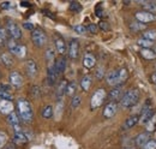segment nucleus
I'll return each mask as SVG.
<instances>
[{
    "label": "nucleus",
    "mask_w": 156,
    "mask_h": 149,
    "mask_svg": "<svg viewBox=\"0 0 156 149\" xmlns=\"http://www.w3.org/2000/svg\"><path fill=\"white\" fill-rule=\"evenodd\" d=\"M17 108H18V117L20 120L25 124H30L34 119V112H33L31 104L27 99L20 97L17 100Z\"/></svg>",
    "instance_id": "1"
},
{
    "label": "nucleus",
    "mask_w": 156,
    "mask_h": 149,
    "mask_svg": "<svg viewBox=\"0 0 156 149\" xmlns=\"http://www.w3.org/2000/svg\"><path fill=\"white\" fill-rule=\"evenodd\" d=\"M139 100V90L138 89H130L124 94L120 99V105L124 108H131L135 106Z\"/></svg>",
    "instance_id": "2"
},
{
    "label": "nucleus",
    "mask_w": 156,
    "mask_h": 149,
    "mask_svg": "<svg viewBox=\"0 0 156 149\" xmlns=\"http://www.w3.org/2000/svg\"><path fill=\"white\" fill-rule=\"evenodd\" d=\"M107 99V93L103 88H98L96 89L94 94L91 95L90 99V108L91 110H98V107L102 106V104L105 102V100Z\"/></svg>",
    "instance_id": "3"
},
{
    "label": "nucleus",
    "mask_w": 156,
    "mask_h": 149,
    "mask_svg": "<svg viewBox=\"0 0 156 149\" xmlns=\"http://www.w3.org/2000/svg\"><path fill=\"white\" fill-rule=\"evenodd\" d=\"M31 41H33V43L35 46L43 47L46 45V42H47V35L41 29H34L31 31Z\"/></svg>",
    "instance_id": "4"
},
{
    "label": "nucleus",
    "mask_w": 156,
    "mask_h": 149,
    "mask_svg": "<svg viewBox=\"0 0 156 149\" xmlns=\"http://www.w3.org/2000/svg\"><path fill=\"white\" fill-rule=\"evenodd\" d=\"M6 30L9 31L11 38H13V40H20L22 37V30H20V25L11 19H9L6 23Z\"/></svg>",
    "instance_id": "5"
},
{
    "label": "nucleus",
    "mask_w": 156,
    "mask_h": 149,
    "mask_svg": "<svg viewBox=\"0 0 156 149\" xmlns=\"http://www.w3.org/2000/svg\"><path fill=\"white\" fill-rule=\"evenodd\" d=\"M137 22L142 23V24H147L150 22H155L156 20V13H151V12H147V11H138L135 15Z\"/></svg>",
    "instance_id": "6"
},
{
    "label": "nucleus",
    "mask_w": 156,
    "mask_h": 149,
    "mask_svg": "<svg viewBox=\"0 0 156 149\" xmlns=\"http://www.w3.org/2000/svg\"><path fill=\"white\" fill-rule=\"evenodd\" d=\"M9 82H10V85L15 89H20L22 85H23V77L18 71H11L9 74Z\"/></svg>",
    "instance_id": "7"
},
{
    "label": "nucleus",
    "mask_w": 156,
    "mask_h": 149,
    "mask_svg": "<svg viewBox=\"0 0 156 149\" xmlns=\"http://www.w3.org/2000/svg\"><path fill=\"white\" fill-rule=\"evenodd\" d=\"M118 111V102L115 101H109L105 108H103V112H102V115L106 118V119H111L115 115V113Z\"/></svg>",
    "instance_id": "8"
},
{
    "label": "nucleus",
    "mask_w": 156,
    "mask_h": 149,
    "mask_svg": "<svg viewBox=\"0 0 156 149\" xmlns=\"http://www.w3.org/2000/svg\"><path fill=\"white\" fill-rule=\"evenodd\" d=\"M67 53H69V58L70 59H77L78 53H79V42L76 38H72L70 42H69V46H67Z\"/></svg>",
    "instance_id": "9"
},
{
    "label": "nucleus",
    "mask_w": 156,
    "mask_h": 149,
    "mask_svg": "<svg viewBox=\"0 0 156 149\" xmlns=\"http://www.w3.org/2000/svg\"><path fill=\"white\" fill-rule=\"evenodd\" d=\"M7 123L10 124V126L13 129L15 132L22 130V128H20V119L16 112H12L11 114L7 115Z\"/></svg>",
    "instance_id": "10"
},
{
    "label": "nucleus",
    "mask_w": 156,
    "mask_h": 149,
    "mask_svg": "<svg viewBox=\"0 0 156 149\" xmlns=\"http://www.w3.org/2000/svg\"><path fill=\"white\" fill-rule=\"evenodd\" d=\"M37 70H39V67H37L36 61H35L34 59H28L27 63H25V71H27V74H28L30 78H33V77L36 76Z\"/></svg>",
    "instance_id": "11"
},
{
    "label": "nucleus",
    "mask_w": 156,
    "mask_h": 149,
    "mask_svg": "<svg viewBox=\"0 0 156 149\" xmlns=\"http://www.w3.org/2000/svg\"><path fill=\"white\" fill-rule=\"evenodd\" d=\"M0 100H12V87L10 84H0Z\"/></svg>",
    "instance_id": "12"
},
{
    "label": "nucleus",
    "mask_w": 156,
    "mask_h": 149,
    "mask_svg": "<svg viewBox=\"0 0 156 149\" xmlns=\"http://www.w3.org/2000/svg\"><path fill=\"white\" fill-rule=\"evenodd\" d=\"M58 77H59V74L57 72V70L54 67V64L53 65H49L48 69H47V82H48V84L51 87L54 85L55 82H57V79H58Z\"/></svg>",
    "instance_id": "13"
},
{
    "label": "nucleus",
    "mask_w": 156,
    "mask_h": 149,
    "mask_svg": "<svg viewBox=\"0 0 156 149\" xmlns=\"http://www.w3.org/2000/svg\"><path fill=\"white\" fill-rule=\"evenodd\" d=\"M106 82L108 85L112 87H119V69L111 71L106 76Z\"/></svg>",
    "instance_id": "14"
},
{
    "label": "nucleus",
    "mask_w": 156,
    "mask_h": 149,
    "mask_svg": "<svg viewBox=\"0 0 156 149\" xmlns=\"http://www.w3.org/2000/svg\"><path fill=\"white\" fill-rule=\"evenodd\" d=\"M0 112H1L4 115H9V114H11L12 112H15L12 101H9V100H0Z\"/></svg>",
    "instance_id": "15"
},
{
    "label": "nucleus",
    "mask_w": 156,
    "mask_h": 149,
    "mask_svg": "<svg viewBox=\"0 0 156 149\" xmlns=\"http://www.w3.org/2000/svg\"><path fill=\"white\" fill-rule=\"evenodd\" d=\"M83 65L85 69H93L96 65V58L93 53L87 52L83 56Z\"/></svg>",
    "instance_id": "16"
},
{
    "label": "nucleus",
    "mask_w": 156,
    "mask_h": 149,
    "mask_svg": "<svg viewBox=\"0 0 156 149\" xmlns=\"http://www.w3.org/2000/svg\"><path fill=\"white\" fill-rule=\"evenodd\" d=\"M29 141V137L27 136V133L24 132L23 130L20 131H17V132H15L13 133V143L17 146V144H24V143H27Z\"/></svg>",
    "instance_id": "17"
},
{
    "label": "nucleus",
    "mask_w": 156,
    "mask_h": 149,
    "mask_svg": "<svg viewBox=\"0 0 156 149\" xmlns=\"http://www.w3.org/2000/svg\"><path fill=\"white\" fill-rule=\"evenodd\" d=\"M138 123H139V115H138V114H132V115H130V117L125 120L122 129H124V130H129V129L136 126Z\"/></svg>",
    "instance_id": "18"
},
{
    "label": "nucleus",
    "mask_w": 156,
    "mask_h": 149,
    "mask_svg": "<svg viewBox=\"0 0 156 149\" xmlns=\"http://www.w3.org/2000/svg\"><path fill=\"white\" fill-rule=\"evenodd\" d=\"M66 65H67V61H66V58H65V56H60V58H58V59L54 61V67H55V70H57V72H58L59 74L65 72Z\"/></svg>",
    "instance_id": "19"
},
{
    "label": "nucleus",
    "mask_w": 156,
    "mask_h": 149,
    "mask_svg": "<svg viewBox=\"0 0 156 149\" xmlns=\"http://www.w3.org/2000/svg\"><path fill=\"white\" fill-rule=\"evenodd\" d=\"M148 141H150V133L145 131V132H140L139 135H137L136 140H135V143H136V146L142 148Z\"/></svg>",
    "instance_id": "20"
},
{
    "label": "nucleus",
    "mask_w": 156,
    "mask_h": 149,
    "mask_svg": "<svg viewBox=\"0 0 156 149\" xmlns=\"http://www.w3.org/2000/svg\"><path fill=\"white\" fill-rule=\"evenodd\" d=\"M67 84H69V82H67V81H65V79H62V81L59 83L58 88H57V92H55V95H57L58 101H61V99H62V97H64V95L66 94Z\"/></svg>",
    "instance_id": "21"
},
{
    "label": "nucleus",
    "mask_w": 156,
    "mask_h": 149,
    "mask_svg": "<svg viewBox=\"0 0 156 149\" xmlns=\"http://www.w3.org/2000/svg\"><path fill=\"white\" fill-rule=\"evenodd\" d=\"M0 63L7 67V69H11L12 65H13V58L10 53H1L0 54Z\"/></svg>",
    "instance_id": "22"
},
{
    "label": "nucleus",
    "mask_w": 156,
    "mask_h": 149,
    "mask_svg": "<svg viewBox=\"0 0 156 149\" xmlns=\"http://www.w3.org/2000/svg\"><path fill=\"white\" fill-rule=\"evenodd\" d=\"M121 87H114V88H112V90L108 93L107 95V97L109 99V101H115L117 102V100L119 99H121Z\"/></svg>",
    "instance_id": "23"
},
{
    "label": "nucleus",
    "mask_w": 156,
    "mask_h": 149,
    "mask_svg": "<svg viewBox=\"0 0 156 149\" xmlns=\"http://www.w3.org/2000/svg\"><path fill=\"white\" fill-rule=\"evenodd\" d=\"M53 115H54V108H53L52 105H46V106L42 108V111H41V117H42L43 119H52Z\"/></svg>",
    "instance_id": "24"
},
{
    "label": "nucleus",
    "mask_w": 156,
    "mask_h": 149,
    "mask_svg": "<svg viewBox=\"0 0 156 149\" xmlns=\"http://www.w3.org/2000/svg\"><path fill=\"white\" fill-rule=\"evenodd\" d=\"M91 83H93L91 76H89V74L83 76V78L80 79V88H82V90L88 92L90 89V87H91Z\"/></svg>",
    "instance_id": "25"
},
{
    "label": "nucleus",
    "mask_w": 156,
    "mask_h": 149,
    "mask_svg": "<svg viewBox=\"0 0 156 149\" xmlns=\"http://www.w3.org/2000/svg\"><path fill=\"white\" fill-rule=\"evenodd\" d=\"M140 56H143L145 60H155L156 52L151 48H142L140 49Z\"/></svg>",
    "instance_id": "26"
},
{
    "label": "nucleus",
    "mask_w": 156,
    "mask_h": 149,
    "mask_svg": "<svg viewBox=\"0 0 156 149\" xmlns=\"http://www.w3.org/2000/svg\"><path fill=\"white\" fill-rule=\"evenodd\" d=\"M139 4L142 5L143 9L147 10V12H151V13H155L156 12V2L155 1L143 0V1H139Z\"/></svg>",
    "instance_id": "27"
},
{
    "label": "nucleus",
    "mask_w": 156,
    "mask_h": 149,
    "mask_svg": "<svg viewBox=\"0 0 156 149\" xmlns=\"http://www.w3.org/2000/svg\"><path fill=\"white\" fill-rule=\"evenodd\" d=\"M7 47H9V51H10V54H13V56H17V52H18V48H20V45L17 43L16 40L13 38H10L7 40Z\"/></svg>",
    "instance_id": "28"
},
{
    "label": "nucleus",
    "mask_w": 156,
    "mask_h": 149,
    "mask_svg": "<svg viewBox=\"0 0 156 149\" xmlns=\"http://www.w3.org/2000/svg\"><path fill=\"white\" fill-rule=\"evenodd\" d=\"M55 48H57V51H58L59 54H65V52L67 51V47H66V43H65V41L61 38V37H59L55 40Z\"/></svg>",
    "instance_id": "29"
},
{
    "label": "nucleus",
    "mask_w": 156,
    "mask_h": 149,
    "mask_svg": "<svg viewBox=\"0 0 156 149\" xmlns=\"http://www.w3.org/2000/svg\"><path fill=\"white\" fill-rule=\"evenodd\" d=\"M129 78V72L125 67H121L119 69V87H121Z\"/></svg>",
    "instance_id": "30"
},
{
    "label": "nucleus",
    "mask_w": 156,
    "mask_h": 149,
    "mask_svg": "<svg viewBox=\"0 0 156 149\" xmlns=\"http://www.w3.org/2000/svg\"><path fill=\"white\" fill-rule=\"evenodd\" d=\"M46 59H47V61L49 63V65H53L54 64V59H55V52H54V49L53 48H47L46 49Z\"/></svg>",
    "instance_id": "31"
},
{
    "label": "nucleus",
    "mask_w": 156,
    "mask_h": 149,
    "mask_svg": "<svg viewBox=\"0 0 156 149\" xmlns=\"http://www.w3.org/2000/svg\"><path fill=\"white\" fill-rule=\"evenodd\" d=\"M145 130H147V132H149V133L156 130V113L154 114V117L145 124Z\"/></svg>",
    "instance_id": "32"
},
{
    "label": "nucleus",
    "mask_w": 156,
    "mask_h": 149,
    "mask_svg": "<svg viewBox=\"0 0 156 149\" xmlns=\"http://www.w3.org/2000/svg\"><path fill=\"white\" fill-rule=\"evenodd\" d=\"M138 46H140L142 48H151V46L154 45V41H150V40H147V38H139L137 41Z\"/></svg>",
    "instance_id": "33"
},
{
    "label": "nucleus",
    "mask_w": 156,
    "mask_h": 149,
    "mask_svg": "<svg viewBox=\"0 0 156 149\" xmlns=\"http://www.w3.org/2000/svg\"><path fill=\"white\" fill-rule=\"evenodd\" d=\"M76 90H77V84H76V82H75V81L69 82L67 89H66V94H67L69 96H73L75 93H76Z\"/></svg>",
    "instance_id": "34"
},
{
    "label": "nucleus",
    "mask_w": 156,
    "mask_h": 149,
    "mask_svg": "<svg viewBox=\"0 0 156 149\" xmlns=\"http://www.w3.org/2000/svg\"><path fill=\"white\" fill-rule=\"evenodd\" d=\"M7 43V30L6 28L0 27V47Z\"/></svg>",
    "instance_id": "35"
},
{
    "label": "nucleus",
    "mask_w": 156,
    "mask_h": 149,
    "mask_svg": "<svg viewBox=\"0 0 156 149\" xmlns=\"http://www.w3.org/2000/svg\"><path fill=\"white\" fill-rule=\"evenodd\" d=\"M143 38H147V40H150V41H155L156 40V30H154V29L145 30V31L143 33Z\"/></svg>",
    "instance_id": "36"
},
{
    "label": "nucleus",
    "mask_w": 156,
    "mask_h": 149,
    "mask_svg": "<svg viewBox=\"0 0 156 149\" xmlns=\"http://www.w3.org/2000/svg\"><path fill=\"white\" fill-rule=\"evenodd\" d=\"M30 95H31L33 99H40V96H41V88H40L39 85H31Z\"/></svg>",
    "instance_id": "37"
},
{
    "label": "nucleus",
    "mask_w": 156,
    "mask_h": 149,
    "mask_svg": "<svg viewBox=\"0 0 156 149\" xmlns=\"http://www.w3.org/2000/svg\"><path fill=\"white\" fill-rule=\"evenodd\" d=\"M7 141H9V136L5 131L0 130V149H2L6 144H7Z\"/></svg>",
    "instance_id": "38"
},
{
    "label": "nucleus",
    "mask_w": 156,
    "mask_h": 149,
    "mask_svg": "<svg viewBox=\"0 0 156 149\" xmlns=\"http://www.w3.org/2000/svg\"><path fill=\"white\" fill-rule=\"evenodd\" d=\"M80 104H82V97L79 95H73L72 99H71V107L72 108H78Z\"/></svg>",
    "instance_id": "39"
},
{
    "label": "nucleus",
    "mask_w": 156,
    "mask_h": 149,
    "mask_svg": "<svg viewBox=\"0 0 156 149\" xmlns=\"http://www.w3.org/2000/svg\"><path fill=\"white\" fill-rule=\"evenodd\" d=\"M130 28L133 30V31H139V30H144L145 29V24H142V23H139V22H132L131 24H130Z\"/></svg>",
    "instance_id": "40"
},
{
    "label": "nucleus",
    "mask_w": 156,
    "mask_h": 149,
    "mask_svg": "<svg viewBox=\"0 0 156 149\" xmlns=\"http://www.w3.org/2000/svg\"><path fill=\"white\" fill-rule=\"evenodd\" d=\"M70 11H72V12H80L82 11V5L77 2V1H72L71 4H70Z\"/></svg>",
    "instance_id": "41"
},
{
    "label": "nucleus",
    "mask_w": 156,
    "mask_h": 149,
    "mask_svg": "<svg viewBox=\"0 0 156 149\" xmlns=\"http://www.w3.org/2000/svg\"><path fill=\"white\" fill-rule=\"evenodd\" d=\"M140 149H156V141L155 140H150L148 141Z\"/></svg>",
    "instance_id": "42"
},
{
    "label": "nucleus",
    "mask_w": 156,
    "mask_h": 149,
    "mask_svg": "<svg viewBox=\"0 0 156 149\" xmlns=\"http://www.w3.org/2000/svg\"><path fill=\"white\" fill-rule=\"evenodd\" d=\"M73 29H75V31H76L77 34H80V35H83V34L87 33V28H85L84 25H75Z\"/></svg>",
    "instance_id": "43"
},
{
    "label": "nucleus",
    "mask_w": 156,
    "mask_h": 149,
    "mask_svg": "<svg viewBox=\"0 0 156 149\" xmlns=\"http://www.w3.org/2000/svg\"><path fill=\"white\" fill-rule=\"evenodd\" d=\"M27 54V48H25V46H22L20 45V48H18V52H17V56L18 58H24Z\"/></svg>",
    "instance_id": "44"
},
{
    "label": "nucleus",
    "mask_w": 156,
    "mask_h": 149,
    "mask_svg": "<svg viewBox=\"0 0 156 149\" xmlns=\"http://www.w3.org/2000/svg\"><path fill=\"white\" fill-rule=\"evenodd\" d=\"M103 76H105V69H103L102 66H100L98 70L95 71V77H96L98 79H102Z\"/></svg>",
    "instance_id": "45"
},
{
    "label": "nucleus",
    "mask_w": 156,
    "mask_h": 149,
    "mask_svg": "<svg viewBox=\"0 0 156 149\" xmlns=\"http://www.w3.org/2000/svg\"><path fill=\"white\" fill-rule=\"evenodd\" d=\"M87 31L95 34V33L98 31V25H96V24H89V25L87 27Z\"/></svg>",
    "instance_id": "46"
},
{
    "label": "nucleus",
    "mask_w": 156,
    "mask_h": 149,
    "mask_svg": "<svg viewBox=\"0 0 156 149\" xmlns=\"http://www.w3.org/2000/svg\"><path fill=\"white\" fill-rule=\"evenodd\" d=\"M100 28H101L102 30H105V31L109 30V25H108L106 22H101V23H100Z\"/></svg>",
    "instance_id": "47"
},
{
    "label": "nucleus",
    "mask_w": 156,
    "mask_h": 149,
    "mask_svg": "<svg viewBox=\"0 0 156 149\" xmlns=\"http://www.w3.org/2000/svg\"><path fill=\"white\" fill-rule=\"evenodd\" d=\"M23 28L27 29V30H31V31L34 30V25H33L31 23H24V24H23Z\"/></svg>",
    "instance_id": "48"
},
{
    "label": "nucleus",
    "mask_w": 156,
    "mask_h": 149,
    "mask_svg": "<svg viewBox=\"0 0 156 149\" xmlns=\"http://www.w3.org/2000/svg\"><path fill=\"white\" fill-rule=\"evenodd\" d=\"M2 149H16V144L13 142H10V143H7Z\"/></svg>",
    "instance_id": "49"
},
{
    "label": "nucleus",
    "mask_w": 156,
    "mask_h": 149,
    "mask_svg": "<svg viewBox=\"0 0 156 149\" xmlns=\"http://www.w3.org/2000/svg\"><path fill=\"white\" fill-rule=\"evenodd\" d=\"M150 82H153L154 84H156V71L154 74H150Z\"/></svg>",
    "instance_id": "50"
},
{
    "label": "nucleus",
    "mask_w": 156,
    "mask_h": 149,
    "mask_svg": "<svg viewBox=\"0 0 156 149\" xmlns=\"http://www.w3.org/2000/svg\"><path fill=\"white\" fill-rule=\"evenodd\" d=\"M43 13L46 15V16H48V17H51V18H54L55 16L53 15V13H51V12H48V10H43Z\"/></svg>",
    "instance_id": "51"
},
{
    "label": "nucleus",
    "mask_w": 156,
    "mask_h": 149,
    "mask_svg": "<svg viewBox=\"0 0 156 149\" xmlns=\"http://www.w3.org/2000/svg\"><path fill=\"white\" fill-rule=\"evenodd\" d=\"M9 6H10L9 2H2V4H1V7H2V9H7Z\"/></svg>",
    "instance_id": "52"
},
{
    "label": "nucleus",
    "mask_w": 156,
    "mask_h": 149,
    "mask_svg": "<svg viewBox=\"0 0 156 149\" xmlns=\"http://www.w3.org/2000/svg\"><path fill=\"white\" fill-rule=\"evenodd\" d=\"M20 6H25V7H27V6H29V4H28V2H23V1H22V2H20Z\"/></svg>",
    "instance_id": "53"
},
{
    "label": "nucleus",
    "mask_w": 156,
    "mask_h": 149,
    "mask_svg": "<svg viewBox=\"0 0 156 149\" xmlns=\"http://www.w3.org/2000/svg\"><path fill=\"white\" fill-rule=\"evenodd\" d=\"M124 149H132V148H124Z\"/></svg>",
    "instance_id": "54"
}]
</instances>
